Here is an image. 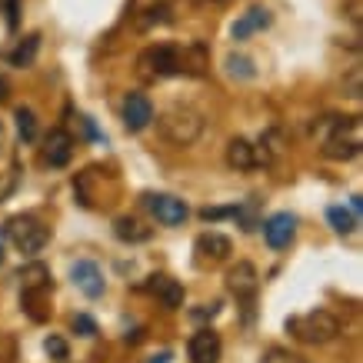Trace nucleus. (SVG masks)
<instances>
[{
    "label": "nucleus",
    "instance_id": "f257e3e1",
    "mask_svg": "<svg viewBox=\"0 0 363 363\" xmlns=\"http://www.w3.org/2000/svg\"><path fill=\"white\" fill-rule=\"evenodd\" d=\"M207 47L194 40V44L180 47V44H154L140 50L137 57V77L147 80V84H157V80L177 77V74H190V77H200L207 74Z\"/></svg>",
    "mask_w": 363,
    "mask_h": 363
},
{
    "label": "nucleus",
    "instance_id": "f03ea898",
    "mask_svg": "<svg viewBox=\"0 0 363 363\" xmlns=\"http://www.w3.org/2000/svg\"><path fill=\"white\" fill-rule=\"evenodd\" d=\"M320 150L327 160H353L363 147L360 117H327L320 121Z\"/></svg>",
    "mask_w": 363,
    "mask_h": 363
},
{
    "label": "nucleus",
    "instance_id": "7ed1b4c3",
    "mask_svg": "<svg viewBox=\"0 0 363 363\" xmlns=\"http://www.w3.org/2000/svg\"><path fill=\"white\" fill-rule=\"evenodd\" d=\"M154 121H157V133L167 143H174V147H190L203 133V113L197 107H190V104H170L167 111L154 113Z\"/></svg>",
    "mask_w": 363,
    "mask_h": 363
},
{
    "label": "nucleus",
    "instance_id": "20e7f679",
    "mask_svg": "<svg viewBox=\"0 0 363 363\" xmlns=\"http://www.w3.org/2000/svg\"><path fill=\"white\" fill-rule=\"evenodd\" d=\"M286 333L307 347H323L340 337V320L330 310H310V313H297L286 320Z\"/></svg>",
    "mask_w": 363,
    "mask_h": 363
},
{
    "label": "nucleus",
    "instance_id": "39448f33",
    "mask_svg": "<svg viewBox=\"0 0 363 363\" xmlns=\"http://www.w3.org/2000/svg\"><path fill=\"white\" fill-rule=\"evenodd\" d=\"M7 237H11V243L21 253L33 257V253H40L47 243H50V227H44V223L37 220V217H30V213H21V217H11V220H7Z\"/></svg>",
    "mask_w": 363,
    "mask_h": 363
},
{
    "label": "nucleus",
    "instance_id": "423d86ee",
    "mask_svg": "<svg viewBox=\"0 0 363 363\" xmlns=\"http://www.w3.org/2000/svg\"><path fill=\"white\" fill-rule=\"evenodd\" d=\"M143 207L150 210L154 220L164 223V227H184L190 217L187 200L174 197V194H154V190H147V194H143Z\"/></svg>",
    "mask_w": 363,
    "mask_h": 363
},
{
    "label": "nucleus",
    "instance_id": "0eeeda50",
    "mask_svg": "<svg viewBox=\"0 0 363 363\" xmlns=\"http://www.w3.org/2000/svg\"><path fill=\"white\" fill-rule=\"evenodd\" d=\"M223 284H227V290H230V297H237V303H243V307L250 310L253 300H257V290H260V274H257V267L253 264L240 260V264H233L230 270H227Z\"/></svg>",
    "mask_w": 363,
    "mask_h": 363
},
{
    "label": "nucleus",
    "instance_id": "6e6552de",
    "mask_svg": "<svg viewBox=\"0 0 363 363\" xmlns=\"http://www.w3.org/2000/svg\"><path fill=\"white\" fill-rule=\"evenodd\" d=\"M270 150H267L264 143H250L243 140V137H233L230 143H227V164L233 167V170H253V167L260 164H270Z\"/></svg>",
    "mask_w": 363,
    "mask_h": 363
},
{
    "label": "nucleus",
    "instance_id": "1a4fd4ad",
    "mask_svg": "<svg viewBox=\"0 0 363 363\" xmlns=\"http://www.w3.org/2000/svg\"><path fill=\"white\" fill-rule=\"evenodd\" d=\"M121 121L130 133L147 130V127L154 123V104H150V97H147V94H137V90L127 94L121 104Z\"/></svg>",
    "mask_w": 363,
    "mask_h": 363
},
{
    "label": "nucleus",
    "instance_id": "9d476101",
    "mask_svg": "<svg viewBox=\"0 0 363 363\" xmlns=\"http://www.w3.org/2000/svg\"><path fill=\"white\" fill-rule=\"evenodd\" d=\"M194 253H197V257H194V260H197V267H217V264H223V260L233 253V243H230V237L210 230V233H200V237H197Z\"/></svg>",
    "mask_w": 363,
    "mask_h": 363
},
{
    "label": "nucleus",
    "instance_id": "9b49d317",
    "mask_svg": "<svg viewBox=\"0 0 363 363\" xmlns=\"http://www.w3.org/2000/svg\"><path fill=\"white\" fill-rule=\"evenodd\" d=\"M220 353H223V343H220V333L213 327H200L187 340L190 363H220Z\"/></svg>",
    "mask_w": 363,
    "mask_h": 363
},
{
    "label": "nucleus",
    "instance_id": "f8f14e48",
    "mask_svg": "<svg viewBox=\"0 0 363 363\" xmlns=\"http://www.w3.org/2000/svg\"><path fill=\"white\" fill-rule=\"evenodd\" d=\"M70 280L77 286L84 297L97 300L104 297V290H107V280H104V270H100L94 260H77V264L70 267Z\"/></svg>",
    "mask_w": 363,
    "mask_h": 363
},
{
    "label": "nucleus",
    "instance_id": "ddd939ff",
    "mask_svg": "<svg viewBox=\"0 0 363 363\" xmlns=\"http://www.w3.org/2000/svg\"><path fill=\"white\" fill-rule=\"evenodd\" d=\"M74 147H77V140L70 137L67 130H50L44 140V150H40V160H44L47 167H54V170H60V167L70 164V157H74Z\"/></svg>",
    "mask_w": 363,
    "mask_h": 363
},
{
    "label": "nucleus",
    "instance_id": "4468645a",
    "mask_svg": "<svg viewBox=\"0 0 363 363\" xmlns=\"http://www.w3.org/2000/svg\"><path fill=\"white\" fill-rule=\"evenodd\" d=\"M294 237H297V217H294V213L280 210V213H274V217H267V223H264V240L270 243L274 250H284V247H290V243H294Z\"/></svg>",
    "mask_w": 363,
    "mask_h": 363
},
{
    "label": "nucleus",
    "instance_id": "2eb2a0df",
    "mask_svg": "<svg viewBox=\"0 0 363 363\" xmlns=\"http://www.w3.org/2000/svg\"><path fill=\"white\" fill-rule=\"evenodd\" d=\"M50 297H54V286H27L21 294V307L33 323H47L50 320Z\"/></svg>",
    "mask_w": 363,
    "mask_h": 363
},
{
    "label": "nucleus",
    "instance_id": "dca6fc26",
    "mask_svg": "<svg viewBox=\"0 0 363 363\" xmlns=\"http://www.w3.org/2000/svg\"><path fill=\"white\" fill-rule=\"evenodd\" d=\"M147 290H150V294H154V297L160 300L167 310H180V307H184V286L177 284L174 277L154 274L150 280H147Z\"/></svg>",
    "mask_w": 363,
    "mask_h": 363
},
{
    "label": "nucleus",
    "instance_id": "f3484780",
    "mask_svg": "<svg viewBox=\"0 0 363 363\" xmlns=\"http://www.w3.org/2000/svg\"><path fill=\"white\" fill-rule=\"evenodd\" d=\"M267 27H270V11H267V7H250L247 13L237 17V23L230 27V37L233 40H247V37L267 30Z\"/></svg>",
    "mask_w": 363,
    "mask_h": 363
},
{
    "label": "nucleus",
    "instance_id": "a211bd4d",
    "mask_svg": "<svg viewBox=\"0 0 363 363\" xmlns=\"http://www.w3.org/2000/svg\"><path fill=\"white\" fill-rule=\"evenodd\" d=\"M150 227L147 223H140L137 217H117L113 220V237L121 243H147L150 240Z\"/></svg>",
    "mask_w": 363,
    "mask_h": 363
},
{
    "label": "nucleus",
    "instance_id": "6ab92c4d",
    "mask_svg": "<svg viewBox=\"0 0 363 363\" xmlns=\"http://www.w3.org/2000/svg\"><path fill=\"white\" fill-rule=\"evenodd\" d=\"M37 50H40V37H37V33H30V37L17 40V47L7 54V64H11V67H30L33 60H37Z\"/></svg>",
    "mask_w": 363,
    "mask_h": 363
},
{
    "label": "nucleus",
    "instance_id": "aec40b11",
    "mask_svg": "<svg viewBox=\"0 0 363 363\" xmlns=\"http://www.w3.org/2000/svg\"><path fill=\"white\" fill-rule=\"evenodd\" d=\"M327 223H330L337 233H343V237H347V233L357 230L360 217H357L350 207H340V203H337V207H327Z\"/></svg>",
    "mask_w": 363,
    "mask_h": 363
},
{
    "label": "nucleus",
    "instance_id": "412c9836",
    "mask_svg": "<svg viewBox=\"0 0 363 363\" xmlns=\"http://www.w3.org/2000/svg\"><path fill=\"white\" fill-rule=\"evenodd\" d=\"M17 280H21L23 290H27V286H54V277H50V270H47L44 264H37V260L23 267L21 274H17Z\"/></svg>",
    "mask_w": 363,
    "mask_h": 363
},
{
    "label": "nucleus",
    "instance_id": "4be33fe9",
    "mask_svg": "<svg viewBox=\"0 0 363 363\" xmlns=\"http://www.w3.org/2000/svg\"><path fill=\"white\" fill-rule=\"evenodd\" d=\"M13 121H17V133H21L23 143L37 140V117H33L30 107H17V111H13Z\"/></svg>",
    "mask_w": 363,
    "mask_h": 363
},
{
    "label": "nucleus",
    "instance_id": "5701e85b",
    "mask_svg": "<svg viewBox=\"0 0 363 363\" xmlns=\"http://www.w3.org/2000/svg\"><path fill=\"white\" fill-rule=\"evenodd\" d=\"M227 74L237 80H250L257 70H253V60L250 57H243V54H230L227 57Z\"/></svg>",
    "mask_w": 363,
    "mask_h": 363
},
{
    "label": "nucleus",
    "instance_id": "b1692460",
    "mask_svg": "<svg viewBox=\"0 0 363 363\" xmlns=\"http://www.w3.org/2000/svg\"><path fill=\"white\" fill-rule=\"evenodd\" d=\"M260 363H307L300 353H294V350H284V347H270V350L264 353V360Z\"/></svg>",
    "mask_w": 363,
    "mask_h": 363
},
{
    "label": "nucleus",
    "instance_id": "393cba45",
    "mask_svg": "<svg viewBox=\"0 0 363 363\" xmlns=\"http://www.w3.org/2000/svg\"><path fill=\"white\" fill-rule=\"evenodd\" d=\"M44 350L50 353V360H57V363L70 360V347H67L64 337H47V340H44Z\"/></svg>",
    "mask_w": 363,
    "mask_h": 363
},
{
    "label": "nucleus",
    "instance_id": "a878e982",
    "mask_svg": "<svg viewBox=\"0 0 363 363\" xmlns=\"http://www.w3.org/2000/svg\"><path fill=\"white\" fill-rule=\"evenodd\" d=\"M70 330L77 333V337H97V323H94V317H87V313H77V317L70 320Z\"/></svg>",
    "mask_w": 363,
    "mask_h": 363
},
{
    "label": "nucleus",
    "instance_id": "bb28decb",
    "mask_svg": "<svg viewBox=\"0 0 363 363\" xmlns=\"http://www.w3.org/2000/svg\"><path fill=\"white\" fill-rule=\"evenodd\" d=\"M343 94H347L350 100L360 97V70H357V67L350 70V77H347V84H343Z\"/></svg>",
    "mask_w": 363,
    "mask_h": 363
},
{
    "label": "nucleus",
    "instance_id": "cd10ccee",
    "mask_svg": "<svg viewBox=\"0 0 363 363\" xmlns=\"http://www.w3.org/2000/svg\"><path fill=\"white\" fill-rule=\"evenodd\" d=\"M203 220H223V217H233V207H213V210H200Z\"/></svg>",
    "mask_w": 363,
    "mask_h": 363
},
{
    "label": "nucleus",
    "instance_id": "c85d7f7f",
    "mask_svg": "<svg viewBox=\"0 0 363 363\" xmlns=\"http://www.w3.org/2000/svg\"><path fill=\"white\" fill-rule=\"evenodd\" d=\"M217 313H220V303H203L200 310H190L194 320H210V317H217Z\"/></svg>",
    "mask_w": 363,
    "mask_h": 363
},
{
    "label": "nucleus",
    "instance_id": "c756f323",
    "mask_svg": "<svg viewBox=\"0 0 363 363\" xmlns=\"http://www.w3.org/2000/svg\"><path fill=\"white\" fill-rule=\"evenodd\" d=\"M7 97H11V84H7V77L0 74V104H4Z\"/></svg>",
    "mask_w": 363,
    "mask_h": 363
},
{
    "label": "nucleus",
    "instance_id": "7c9ffc66",
    "mask_svg": "<svg viewBox=\"0 0 363 363\" xmlns=\"http://www.w3.org/2000/svg\"><path fill=\"white\" fill-rule=\"evenodd\" d=\"M350 210L360 217V210H363V197H360V194H353V197H350Z\"/></svg>",
    "mask_w": 363,
    "mask_h": 363
},
{
    "label": "nucleus",
    "instance_id": "2f4dec72",
    "mask_svg": "<svg viewBox=\"0 0 363 363\" xmlns=\"http://www.w3.org/2000/svg\"><path fill=\"white\" fill-rule=\"evenodd\" d=\"M150 363H170V350H164V353H154V357H150Z\"/></svg>",
    "mask_w": 363,
    "mask_h": 363
},
{
    "label": "nucleus",
    "instance_id": "473e14b6",
    "mask_svg": "<svg viewBox=\"0 0 363 363\" xmlns=\"http://www.w3.org/2000/svg\"><path fill=\"white\" fill-rule=\"evenodd\" d=\"M4 143H7V133H4V123H0V154H4Z\"/></svg>",
    "mask_w": 363,
    "mask_h": 363
},
{
    "label": "nucleus",
    "instance_id": "72a5a7b5",
    "mask_svg": "<svg viewBox=\"0 0 363 363\" xmlns=\"http://www.w3.org/2000/svg\"><path fill=\"white\" fill-rule=\"evenodd\" d=\"M194 4H223V0H194Z\"/></svg>",
    "mask_w": 363,
    "mask_h": 363
},
{
    "label": "nucleus",
    "instance_id": "f704fd0d",
    "mask_svg": "<svg viewBox=\"0 0 363 363\" xmlns=\"http://www.w3.org/2000/svg\"><path fill=\"white\" fill-rule=\"evenodd\" d=\"M0 264H4V243H0Z\"/></svg>",
    "mask_w": 363,
    "mask_h": 363
}]
</instances>
